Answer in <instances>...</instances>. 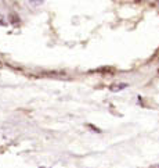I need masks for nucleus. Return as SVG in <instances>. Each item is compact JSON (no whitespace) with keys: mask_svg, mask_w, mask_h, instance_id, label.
Masks as SVG:
<instances>
[{"mask_svg":"<svg viewBox=\"0 0 159 168\" xmlns=\"http://www.w3.org/2000/svg\"><path fill=\"white\" fill-rule=\"evenodd\" d=\"M89 128H92L93 131H94V132H97V133H100V132H101V131H100V129L97 128V127H94V125H92V124H89Z\"/></svg>","mask_w":159,"mask_h":168,"instance_id":"nucleus-4","label":"nucleus"},{"mask_svg":"<svg viewBox=\"0 0 159 168\" xmlns=\"http://www.w3.org/2000/svg\"><path fill=\"white\" fill-rule=\"evenodd\" d=\"M129 85L127 84H118V85H112V86H109V90L111 92H120V90H123V89H126Z\"/></svg>","mask_w":159,"mask_h":168,"instance_id":"nucleus-1","label":"nucleus"},{"mask_svg":"<svg viewBox=\"0 0 159 168\" xmlns=\"http://www.w3.org/2000/svg\"><path fill=\"white\" fill-rule=\"evenodd\" d=\"M0 25H7V21L3 16H0Z\"/></svg>","mask_w":159,"mask_h":168,"instance_id":"nucleus-5","label":"nucleus"},{"mask_svg":"<svg viewBox=\"0 0 159 168\" xmlns=\"http://www.w3.org/2000/svg\"><path fill=\"white\" fill-rule=\"evenodd\" d=\"M112 71H114L112 68H105V67L98 68V70H95V72H112Z\"/></svg>","mask_w":159,"mask_h":168,"instance_id":"nucleus-3","label":"nucleus"},{"mask_svg":"<svg viewBox=\"0 0 159 168\" xmlns=\"http://www.w3.org/2000/svg\"><path fill=\"white\" fill-rule=\"evenodd\" d=\"M8 20H10V22H11L12 25L20 24V16H17L15 13H10V14H8Z\"/></svg>","mask_w":159,"mask_h":168,"instance_id":"nucleus-2","label":"nucleus"}]
</instances>
